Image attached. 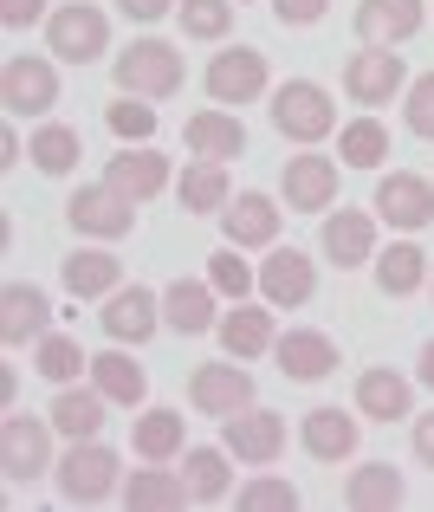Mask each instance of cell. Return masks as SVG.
I'll list each match as a JSON object with an SVG mask.
<instances>
[{"label":"cell","instance_id":"cell-42","mask_svg":"<svg viewBox=\"0 0 434 512\" xmlns=\"http://www.w3.org/2000/svg\"><path fill=\"white\" fill-rule=\"evenodd\" d=\"M292 506H298L292 480H247L240 487V512H292Z\"/></svg>","mask_w":434,"mask_h":512},{"label":"cell","instance_id":"cell-3","mask_svg":"<svg viewBox=\"0 0 434 512\" xmlns=\"http://www.w3.org/2000/svg\"><path fill=\"white\" fill-rule=\"evenodd\" d=\"M273 130L292 143H318L337 130V104L324 85H311V78H292V85L273 91Z\"/></svg>","mask_w":434,"mask_h":512},{"label":"cell","instance_id":"cell-12","mask_svg":"<svg viewBox=\"0 0 434 512\" xmlns=\"http://www.w3.org/2000/svg\"><path fill=\"white\" fill-rule=\"evenodd\" d=\"M208 98L214 104H253V98H266V52H253V46H234V52H221V59L208 65Z\"/></svg>","mask_w":434,"mask_h":512},{"label":"cell","instance_id":"cell-13","mask_svg":"<svg viewBox=\"0 0 434 512\" xmlns=\"http://www.w3.org/2000/svg\"><path fill=\"white\" fill-rule=\"evenodd\" d=\"M156 312H162V299L149 286H117L111 299H104L98 325H104L111 344H143V338H156V325H162Z\"/></svg>","mask_w":434,"mask_h":512},{"label":"cell","instance_id":"cell-14","mask_svg":"<svg viewBox=\"0 0 434 512\" xmlns=\"http://www.w3.org/2000/svg\"><path fill=\"white\" fill-rule=\"evenodd\" d=\"M104 182H111L117 195H130V201H156L162 188H169V156L149 150V143H124V150L104 163Z\"/></svg>","mask_w":434,"mask_h":512},{"label":"cell","instance_id":"cell-6","mask_svg":"<svg viewBox=\"0 0 434 512\" xmlns=\"http://www.w3.org/2000/svg\"><path fill=\"white\" fill-rule=\"evenodd\" d=\"M370 208L383 214L389 227H402V234H422V227L434 221V182L415 175V169H389L383 182H376Z\"/></svg>","mask_w":434,"mask_h":512},{"label":"cell","instance_id":"cell-39","mask_svg":"<svg viewBox=\"0 0 434 512\" xmlns=\"http://www.w3.org/2000/svg\"><path fill=\"white\" fill-rule=\"evenodd\" d=\"M104 124H111L117 143H149V137H156V111H149L143 98H130V91H117V98H111Z\"/></svg>","mask_w":434,"mask_h":512},{"label":"cell","instance_id":"cell-21","mask_svg":"<svg viewBox=\"0 0 434 512\" xmlns=\"http://www.w3.org/2000/svg\"><path fill=\"white\" fill-rule=\"evenodd\" d=\"M337 201V163L331 156H292L286 163V208L324 214Z\"/></svg>","mask_w":434,"mask_h":512},{"label":"cell","instance_id":"cell-31","mask_svg":"<svg viewBox=\"0 0 434 512\" xmlns=\"http://www.w3.org/2000/svg\"><path fill=\"white\" fill-rule=\"evenodd\" d=\"M182 500H195V493H188V474H162V467H143V474H130V487H124L130 512H175Z\"/></svg>","mask_w":434,"mask_h":512},{"label":"cell","instance_id":"cell-4","mask_svg":"<svg viewBox=\"0 0 434 512\" xmlns=\"http://www.w3.org/2000/svg\"><path fill=\"white\" fill-rule=\"evenodd\" d=\"M46 46H52V59H65V65H91L111 46V20H104V7H85V0L52 7L46 13Z\"/></svg>","mask_w":434,"mask_h":512},{"label":"cell","instance_id":"cell-5","mask_svg":"<svg viewBox=\"0 0 434 512\" xmlns=\"http://www.w3.org/2000/svg\"><path fill=\"white\" fill-rule=\"evenodd\" d=\"M46 467H52V422H39L26 409H7V422H0V474L39 480Z\"/></svg>","mask_w":434,"mask_h":512},{"label":"cell","instance_id":"cell-18","mask_svg":"<svg viewBox=\"0 0 434 512\" xmlns=\"http://www.w3.org/2000/svg\"><path fill=\"white\" fill-rule=\"evenodd\" d=\"M182 143L201 156V163H234L240 150H247V124H240L234 111H195L182 130Z\"/></svg>","mask_w":434,"mask_h":512},{"label":"cell","instance_id":"cell-49","mask_svg":"<svg viewBox=\"0 0 434 512\" xmlns=\"http://www.w3.org/2000/svg\"><path fill=\"white\" fill-rule=\"evenodd\" d=\"M422 383H428V389H434V344H428V350H422Z\"/></svg>","mask_w":434,"mask_h":512},{"label":"cell","instance_id":"cell-45","mask_svg":"<svg viewBox=\"0 0 434 512\" xmlns=\"http://www.w3.org/2000/svg\"><path fill=\"white\" fill-rule=\"evenodd\" d=\"M33 20H46V0H0V26H7V33H20V26H33Z\"/></svg>","mask_w":434,"mask_h":512},{"label":"cell","instance_id":"cell-34","mask_svg":"<svg viewBox=\"0 0 434 512\" xmlns=\"http://www.w3.org/2000/svg\"><path fill=\"white\" fill-rule=\"evenodd\" d=\"M33 169L39 175H72L78 169V156H85V143H78V130L72 124H39L33 130Z\"/></svg>","mask_w":434,"mask_h":512},{"label":"cell","instance_id":"cell-32","mask_svg":"<svg viewBox=\"0 0 434 512\" xmlns=\"http://www.w3.org/2000/svg\"><path fill=\"white\" fill-rule=\"evenodd\" d=\"M117 286H124V266L111 253H72L65 260V292L72 299H111Z\"/></svg>","mask_w":434,"mask_h":512},{"label":"cell","instance_id":"cell-41","mask_svg":"<svg viewBox=\"0 0 434 512\" xmlns=\"http://www.w3.org/2000/svg\"><path fill=\"white\" fill-rule=\"evenodd\" d=\"M182 33L188 39H227V26H234V7L227 0H182Z\"/></svg>","mask_w":434,"mask_h":512},{"label":"cell","instance_id":"cell-11","mask_svg":"<svg viewBox=\"0 0 434 512\" xmlns=\"http://www.w3.org/2000/svg\"><path fill=\"white\" fill-rule=\"evenodd\" d=\"M221 428H227L221 448L234 454V461L266 467V461H279V454H286V415H273V409H240V415H227Z\"/></svg>","mask_w":434,"mask_h":512},{"label":"cell","instance_id":"cell-22","mask_svg":"<svg viewBox=\"0 0 434 512\" xmlns=\"http://www.w3.org/2000/svg\"><path fill=\"white\" fill-rule=\"evenodd\" d=\"M214 338H221V350L234 363H253V357H266L279 338H273V312L266 305H234V312L214 325Z\"/></svg>","mask_w":434,"mask_h":512},{"label":"cell","instance_id":"cell-23","mask_svg":"<svg viewBox=\"0 0 434 512\" xmlns=\"http://www.w3.org/2000/svg\"><path fill=\"white\" fill-rule=\"evenodd\" d=\"M221 221H227V247H273L279 240V201L247 188V195H234V208Z\"/></svg>","mask_w":434,"mask_h":512},{"label":"cell","instance_id":"cell-44","mask_svg":"<svg viewBox=\"0 0 434 512\" xmlns=\"http://www.w3.org/2000/svg\"><path fill=\"white\" fill-rule=\"evenodd\" d=\"M324 7H331V0H273L279 26H311V20H324Z\"/></svg>","mask_w":434,"mask_h":512},{"label":"cell","instance_id":"cell-29","mask_svg":"<svg viewBox=\"0 0 434 512\" xmlns=\"http://www.w3.org/2000/svg\"><path fill=\"white\" fill-rule=\"evenodd\" d=\"M188 441V422L175 409H143L137 422H130V448L143 454V461H169V454H182Z\"/></svg>","mask_w":434,"mask_h":512},{"label":"cell","instance_id":"cell-47","mask_svg":"<svg viewBox=\"0 0 434 512\" xmlns=\"http://www.w3.org/2000/svg\"><path fill=\"white\" fill-rule=\"evenodd\" d=\"M415 454H422V461L434 467V409H428V415H415Z\"/></svg>","mask_w":434,"mask_h":512},{"label":"cell","instance_id":"cell-28","mask_svg":"<svg viewBox=\"0 0 434 512\" xmlns=\"http://www.w3.org/2000/svg\"><path fill=\"white\" fill-rule=\"evenodd\" d=\"M344 506L350 512H389V506H402V474L389 461H363L357 474L344 480Z\"/></svg>","mask_w":434,"mask_h":512},{"label":"cell","instance_id":"cell-40","mask_svg":"<svg viewBox=\"0 0 434 512\" xmlns=\"http://www.w3.org/2000/svg\"><path fill=\"white\" fill-rule=\"evenodd\" d=\"M208 286H214V292H227V299L240 305L253 286H260V273H253V266L240 260V247H221V253L208 260Z\"/></svg>","mask_w":434,"mask_h":512},{"label":"cell","instance_id":"cell-2","mask_svg":"<svg viewBox=\"0 0 434 512\" xmlns=\"http://www.w3.org/2000/svg\"><path fill=\"white\" fill-rule=\"evenodd\" d=\"M117 474H124L117 448H104L98 435H91V441H72V454L59 461V500H72V506H104V500L117 493Z\"/></svg>","mask_w":434,"mask_h":512},{"label":"cell","instance_id":"cell-25","mask_svg":"<svg viewBox=\"0 0 434 512\" xmlns=\"http://www.w3.org/2000/svg\"><path fill=\"white\" fill-rule=\"evenodd\" d=\"M324 253H331L337 266H370L376 253V214H357V208H337L324 214Z\"/></svg>","mask_w":434,"mask_h":512},{"label":"cell","instance_id":"cell-48","mask_svg":"<svg viewBox=\"0 0 434 512\" xmlns=\"http://www.w3.org/2000/svg\"><path fill=\"white\" fill-rule=\"evenodd\" d=\"M0 163H7V169L20 163V137H13V130H0Z\"/></svg>","mask_w":434,"mask_h":512},{"label":"cell","instance_id":"cell-7","mask_svg":"<svg viewBox=\"0 0 434 512\" xmlns=\"http://www.w3.org/2000/svg\"><path fill=\"white\" fill-rule=\"evenodd\" d=\"M344 91L363 104V111H383L396 91H409V65L389 46H363L357 59H344Z\"/></svg>","mask_w":434,"mask_h":512},{"label":"cell","instance_id":"cell-15","mask_svg":"<svg viewBox=\"0 0 434 512\" xmlns=\"http://www.w3.org/2000/svg\"><path fill=\"white\" fill-rule=\"evenodd\" d=\"M52 331V299L39 286H20L13 279L7 292H0V344L20 350V344H39Z\"/></svg>","mask_w":434,"mask_h":512},{"label":"cell","instance_id":"cell-17","mask_svg":"<svg viewBox=\"0 0 434 512\" xmlns=\"http://www.w3.org/2000/svg\"><path fill=\"white\" fill-rule=\"evenodd\" d=\"M260 292H266V305H305L318 292V266L292 247H273L260 266Z\"/></svg>","mask_w":434,"mask_h":512},{"label":"cell","instance_id":"cell-19","mask_svg":"<svg viewBox=\"0 0 434 512\" xmlns=\"http://www.w3.org/2000/svg\"><path fill=\"white\" fill-rule=\"evenodd\" d=\"M357 415L363 422H409L415 415V389L396 370H363L357 376Z\"/></svg>","mask_w":434,"mask_h":512},{"label":"cell","instance_id":"cell-38","mask_svg":"<svg viewBox=\"0 0 434 512\" xmlns=\"http://www.w3.org/2000/svg\"><path fill=\"white\" fill-rule=\"evenodd\" d=\"M227 195H234V188H227V169L221 163H188L182 169V208L188 214H221Z\"/></svg>","mask_w":434,"mask_h":512},{"label":"cell","instance_id":"cell-16","mask_svg":"<svg viewBox=\"0 0 434 512\" xmlns=\"http://www.w3.org/2000/svg\"><path fill=\"white\" fill-rule=\"evenodd\" d=\"M428 20L422 0H357V39L363 46H402Z\"/></svg>","mask_w":434,"mask_h":512},{"label":"cell","instance_id":"cell-20","mask_svg":"<svg viewBox=\"0 0 434 512\" xmlns=\"http://www.w3.org/2000/svg\"><path fill=\"white\" fill-rule=\"evenodd\" d=\"M273 357L292 383H324V376H337V344L324 338V331H286V338L273 344Z\"/></svg>","mask_w":434,"mask_h":512},{"label":"cell","instance_id":"cell-30","mask_svg":"<svg viewBox=\"0 0 434 512\" xmlns=\"http://www.w3.org/2000/svg\"><path fill=\"white\" fill-rule=\"evenodd\" d=\"M52 428H59V435H72V441H91L104 428V389L98 383H91V389H72V383H65L59 402H52Z\"/></svg>","mask_w":434,"mask_h":512},{"label":"cell","instance_id":"cell-26","mask_svg":"<svg viewBox=\"0 0 434 512\" xmlns=\"http://www.w3.org/2000/svg\"><path fill=\"white\" fill-rule=\"evenodd\" d=\"M162 325L182 331V338L214 331V325H221V318H214V286H201V279H175V286L162 292Z\"/></svg>","mask_w":434,"mask_h":512},{"label":"cell","instance_id":"cell-37","mask_svg":"<svg viewBox=\"0 0 434 512\" xmlns=\"http://www.w3.org/2000/svg\"><path fill=\"white\" fill-rule=\"evenodd\" d=\"M33 370L46 376V383H72L78 370H91V357H85V344L78 338H65V331H46V338H39V350H33Z\"/></svg>","mask_w":434,"mask_h":512},{"label":"cell","instance_id":"cell-43","mask_svg":"<svg viewBox=\"0 0 434 512\" xmlns=\"http://www.w3.org/2000/svg\"><path fill=\"white\" fill-rule=\"evenodd\" d=\"M409 130L434 143V72H422V78L409 85Z\"/></svg>","mask_w":434,"mask_h":512},{"label":"cell","instance_id":"cell-1","mask_svg":"<svg viewBox=\"0 0 434 512\" xmlns=\"http://www.w3.org/2000/svg\"><path fill=\"white\" fill-rule=\"evenodd\" d=\"M111 72L117 91H130V98H175L182 91V52L169 39H130V52L111 59Z\"/></svg>","mask_w":434,"mask_h":512},{"label":"cell","instance_id":"cell-36","mask_svg":"<svg viewBox=\"0 0 434 512\" xmlns=\"http://www.w3.org/2000/svg\"><path fill=\"white\" fill-rule=\"evenodd\" d=\"M182 474H188V493H195L201 506H214V500H227V448H188L182 454Z\"/></svg>","mask_w":434,"mask_h":512},{"label":"cell","instance_id":"cell-33","mask_svg":"<svg viewBox=\"0 0 434 512\" xmlns=\"http://www.w3.org/2000/svg\"><path fill=\"white\" fill-rule=\"evenodd\" d=\"M428 253L415 247V240H402V247H389L383 260H376V286L389 292V299H409V292H422V279H428Z\"/></svg>","mask_w":434,"mask_h":512},{"label":"cell","instance_id":"cell-9","mask_svg":"<svg viewBox=\"0 0 434 512\" xmlns=\"http://www.w3.org/2000/svg\"><path fill=\"white\" fill-rule=\"evenodd\" d=\"M137 201L130 195H117L111 182H98V188H78L72 201H65V221L78 227V234H91V240H124L130 227H137Z\"/></svg>","mask_w":434,"mask_h":512},{"label":"cell","instance_id":"cell-24","mask_svg":"<svg viewBox=\"0 0 434 512\" xmlns=\"http://www.w3.org/2000/svg\"><path fill=\"white\" fill-rule=\"evenodd\" d=\"M357 435H363V422H350L344 409H311L305 422H298V441H305L311 461H350V454H357Z\"/></svg>","mask_w":434,"mask_h":512},{"label":"cell","instance_id":"cell-27","mask_svg":"<svg viewBox=\"0 0 434 512\" xmlns=\"http://www.w3.org/2000/svg\"><path fill=\"white\" fill-rule=\"evenodd\" d=\"M91 383H98L104 402H117V409H143V396H149L143 363L124 357V350H104V357H91Z\"/></svg>","mask_w":434,"mask_h":512},{"label":"cell","instance_id":"cell-46","mask_svg":"<svg viewBox=\"0 0 434 512\" xmlns=\"http://www.w3.org/2000/svg\"><path fill=\"white\" fill-rule=\"evenodd\" d=\"M117 7H124L130 20H162V13H175V0H117Z\"/></svg>","mask_w":434,"mask_h":512},{"label":"cell","instance_id":"cell-8","mask_svg":"<svg viewBox=\"0 0 434 512\" xmlns=\"http://www.w3.org/2000/svg\"><path fill=\"white\" fill-rule=\"evenodd\" d=\"M0 104H7L13 117H39L59 104V72H52V59H33V52H20V59L0 65Z\"/></svg>","mask_w":434,"mask_h":512},{"label":"cell","instance_id":"cell-10","mask_svg":"<svg viewBox=\"0 0 434 512\" xmlns=\"http://www.w3.org/2000/svg\"><path fill=\"white\" fill-rule=\"evenodd\" d=\"M188 402H195L201 415H240V409H253V376L247 370H234V357L227 363H195L188 370Z\"/></svg>","mask_w":434,"mask_h":512},{"label":"cell","instance_id":"cell-35","mask_svg":"<svg viewBox=\"0 0 434 512\" xmlns=\"http://www.w3.org/2000/svg\"><path fill=\"white\" fill-rule=\"evenodd\" d=\"M337 163H350V169L389 163V130L376 124V117H357V124H344V130H337Z\"/></svg>","mask_w":434,"mask_h":512}]
</instances>
